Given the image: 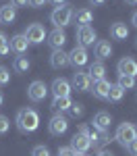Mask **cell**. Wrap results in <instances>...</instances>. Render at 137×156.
<instances>
[{"label": "cell", "mask_w": 137, "mask_h": 156, "mask_svg": "<svg viewBox=\"0 0 137 156\" xmlns=\"http://www.w3.org/2000/svg\"><path fill=\"white\" fill-rule=\"evenodd\" d=\"M15 123H17V129L21 133H33V131H37V127H39V115H37L36 108L25 106L17 112Z\"/></svg>", "instance_id": "6da1fadb"}, {"label": "cell", "mask_w": 137, "mask_h": 156, "mask_svg": "<svg viewBox=\"0 0 137 156\" xmlns=\"http://www.w3.org/2000/svg\"><path fill=\"white\" fill-rule=\"evenodd\" d=\"M50 21L54 23V27L64 29L67 25H71V21H73V9H71L69 4H60V6H56L54 11L50 12Z\"/></svg>", "instance_id": "7a4b0ae2"}, {"label": "cell", "mask_w": 137, "mask_h": 156, "mask_svg": "<svg viewBox=\"0 0 137 156\" xmlns=\"http://www.w3.org/2000/svg\"><path fill=\"white\" fill-rule=\"evenodd\" d=\"M71 148H73V152H83V154H87V150L91 148V142H89V127H87V125H81V127L77 129V133L71 137Z\"/></svg>", "instance_id": "3957f363"}, {"label": "cell", "mask_w": 137, "mask_h": 156, "mask_svg": "<svg viewBox=\"0 0 137 156\" xmlns=\"http://www.w3.org/2000/svg\"><path fill=\"white\" fill-rule=\"evenodd\" d=\"M137 137V129L135 125H131V123H121L118 127H116V133H114V140L118 142V144L127 148V146L131 144L133 140Z\"/></svg>", "instance_id": "277c9868"}, {"label": "cell", "mask_w": 137, "mask_h": 156, "mask_svg": "<svg viewBox=\"0 0 137 156\" xmlns=\"http://www.w3.org/2000/svg\"><path fill=\"white\" fill-rule=\"evenodd\" d=\"M77 46H94L96 42H98V34H96V29L91 27V25H81V27H77Z\"/></svg>", "instance_id": "5b68a950"}, {"label": "cell", "mask_w": 137, "mask_h": 156, "mask_svg": "<svg viewBox=\"0 0 137 156\" xmlns=\"http://www.w3.org/2000/svg\"><path fill=\"white\" fill-rule=\"evenodd\" d=\"M23 36L27 37L29 44H42V42H46L48 31H46V27H44L42 23H31V25H27V29H25Z\"/></svg>", "instance_id": "8992f818"}, {"label": "cell", "mask_w": 137, "mask_h": 156, "mask_svg": "<svg viewBox=\"0 0 137 156\" xmlns=\"http://www.w3.org/2000/svg\"><path fill=\"white\" fill-rule=\"evenodd\" d=\"M69 129V119L62 115V112H56L48 123V131L50 135H54V137H58V135H64Z\"/></svg>", "instance_id": "52a82bcc"}, {"label": "cell", "mask_w": 137, "mask_h": 156, "mask_svg": "<svg viewBox=\"0 0 137 156\" xmlns=\"http://www.w3.org/2000/svg\"><path fill=\"white\" fill-rule=\"evenodd\" d=\"M46 96H48V85L44 83V81L36 79V81L29 83V87H27V98L31 102H42V100H46Z\"/></svg>", "instance_id": "ba28073f"}, {"label": "cell", "mask_w": 137, "mask_h": 156, "mask_svg": "<svg viewBox=\"0 0 137 156\" xmlns=\"http://www.w3.org/2000/svg\"><path fill=\"white\" fill-rule=\"evenodd\" d=\"M71 87H73L75 92H89V90H91V79H89V75H87L85 71H81V69H75L73 79H71Z\"/></svg>", "instance_id": "9c48e42d"}, {"label": "cell", "mask_w": 137, "mask_h": 156, "mask_svg": "<svg viewBox=\"0 0 137 156\" xmlns=\"http://www.w3.org/2000/svg\"><path fill=\"white\" fill-rule=\"evenodd\" d=\"M87 60H89V54H87V48H83V46H75V48L69 52V65H73L75 69L85 67Z\"/></svg>", "instance_id": "30bf717a"}, {"label": "cell", "mask_w": 137, "mask_h": 156, "mask_svg": "<svg viewBox=\"0 0 137 156\" xmlns=\"http://www.w3.org/2000/svg\"><path fill=\"white\" fill-rule=\"evenodd\" d=\"M50 92H52V96H54V98H67V96H71L73 87H71V81H67V79L58 77V79H54V81H52Z\"/></svg>", "instance_id": "8fae6325"}, {"label": "cell", "mask_w": 137, "mask_h": 156, "mask_svg": "<svg viewBox=\"0 0 137 156\" xmlns=\"http://www.w3.org/2000/svg\"><path fill=\"white\" fill-rule=\"evenodd\" d=\"M46 42L52 46V50H62V46L67 44V34H64V29L54 27L48 36H46Z\"/></svg>", "instance_id": "7c38bea8"}, {"label": "cell", "mask_w": 137, "mask_h": 156, "mask_svg": "<svg viewBox=\"0 0 137 156\" xmlns=\"http://www.w3.org/2000/svg\"><path fill=\"white\" fill-rule=\"evenodd\" d=\"M116 69H118V75H129V77H137V60L133 58V56H125V58L118 60Z\"/></svg>", "instance_id": "4fadbf2b"}, {"label": "cell", "mask_w": 137, "mask_h": 156, "mask_svg": "<svg viewBox=\"0 0 137 156\" xmlns=\"http://www.w3.org/2000/svg\"><path fill=\"white\" fill-rule=\"evenodd\" d=\"M89 142L94 150H102L106 144H110V135L108 131H98V129H91L89 131Z\"/></svg>", "instance_id": "5bb4252c"}, {"label": "cell", "mask_w": 137, "mask_h": 156, "mask_svg": "<svg viewBox=\"0 0 137 156\" xmlns=\"http://www.w3.org/2000/svg\"><path fill=\"white\" fill-rule=\"evenodd\" d=\"M91 125H94V129H98V131H108L110 125H112V117L106 112V110H100V112L94 115Z\"/></svg>", "instance_id": "9a60e30c"}, {"label": "cell", "mask_w": 137, "mask_h": 156, "mask_svg": "<svg viewBox=\"0 0 137 156\" xmlns=\"http://www.w3.org/2000/svg\"><path fill=\"white\" fill-rule=\"evenodd\" d=\"M9 46H11V50L15 52V54H19V56H21V54H25V52L29 50V46H31V44L27 42V37H25L23 34H17V36L11 37Z\"/></svg>", "instance_id": "2e32d148"}, {"label": "cell", "mask_w": 137, "mask_h": 156, "mask_svg": "<svg viewBox=\"0 0 137 156\" xmlns=\"http://www.w3.org/2000/svg\"><path fill=\"white\" fill-rule=\"evenodd\" d=\"M50 67L52 69H64V67H69V52H64V50H52V54H50Z\"/></svg>", "instance_id": "e0dca14e"}, {"label": "cell", "mask_w": 137, "mask_h": 156, "mask_svg": "<svg viewBox=\"0 0 137 156\" xmlns=\"http://www.w3.org/2000/svg\"><path fill=\"white\" fill-rule=\"evenodd\" d=\"M94 54L98 56V60H104L106 58H110L112 56V46H110V42H106V40H98L96 44H94Z\"/></svg>", "instance_id": "ac0fdd59"}, {"label": "cell", "mask_w": 137, "mask_h": 156, "mask_svg": "<svg viewBox=\"0 0 137 156\" xmlns=\"http://www.w3.org/2000/svg\"><path fill=\"white\" fill-rule=\"evenodd\" d=\"M87 75H89L91 83H94V81H100V79H104V77H106V65H104L102 60H94V62L89 65Z\"/></svg>", "instance_id": "d6986e66"}, {"label": "cell", "mask_w": 137, "mask_h": 156, "mask_svg": "<svg viewBox=\"0 0 137 156\" xmlns=\"http://www.w3.org/2000/svg\"><path fill=\"white\" fill-rule=\"evenodd\" d=\"M110 37L112 40H118V42H123L129 37V27L127 23H121V21H116V23L110 25Z\"/></svg>", "instance_id": "ffe728a7"}, {"label": "cell", "mask_w": 137, "mask_h": 156, "mask_svg": "<svg viewBox=\"0 0 137 156\" xmlns=\"http://www.w3.org/2000/svg\"><path fill=\"white\" fill-rule=\"evenodd\" d=\"M73 21L79 27L81 25H89L94 21V12L89 11V9H79V11H73Z\"/></svg>", "instance_id": "44dd1931"}, {"label": "cell", "mask_w": 137, "mask_h": 156, "mask_svg": "<svg viewBox=\"0 0 137 156\" xmlns=\"http://www.w3.org/2000/svg\"><path fill=\"white\" fill-rule=\"evenodd\" d=\"M110 81H106V79H100V81H94V96L98 98V100H106L108 96V90H110Z\"/></svg>", "instance_id": "7402d4cb"}, {"label": "cell", "mask_w": 137, "mask_h": 156, "mask_svg": "<svg viewBox=\"0 0 137 156\" xmlns=\"http://www.w3.org/2000/svg\"><path fill=\"white\" fill-rule=\"evenodd\" d=\"M15 19H17V9L12 4H4L0 9V21L4 25H11V23H15Z\"/></svg>", "instance_id": "603a6c76"}, {"label": "cell", "mask_w": 137, "mask_h": 156, "mask_svg": "<svg viewBox=\"0 0 137 156\" xmlns=\"http://www.w3.org/2000/svg\"><path fill=\"white\" fill-rule=\"evenodd\" d=\"M71 104H73L71 96H67V98H54V100H52V110H54V112H67Z\"/></svg>", "instance_id": "cb8c5ba5"}, {"label": "cell", "mask_w": 137, "mask_h": 156, "mask_svg": "<svg viewBox=\"0 0 137 156\" xmlns=\"http://www.w3.org/2000/svg\"><path fill=\"white\" fill-rule=\"evenodd\" d=\"M12 69H15V73H27L29 69H31V62H29V58L27 56H17V58L12 60Z\"/></svg>", "instance_id": "d4e9b609"}, {"label": "cell", "mask_w": 137, "mask_h": 156, "mask_svg": "<svg viewBox=\"0 0 137 156\" xmlns=\"http://www.w3.org/2000/svg\"><path fill=\"white\" fill-rule=\"evenodd\" d=\"M123 96H125V90H121L116 83H112L110 90H108V96H106V100H108V102H114V104H118V102L123 100Z\"/></svg>", "instance_id": "484cf974"}, {"label": "cell", "mask_w": 137, "mask_h": 156, "mask_svg": "<svg viewBox=\"0 0 137 156\" xmlns=\"http://www.w3.org/2000/svg\"><path fill=\"white\" fill-rule=\"evenodd\" d=\"M116 85H118L121 90H133V87H135V77H129V75H118Z\"/></svg>", "instance_id": "4316f807"}, {"label": "cell", "mask_w": 137, "mask_h": 156, "mask_svg": "<svg viewBox=\"0 0 137 156\" xmlns=\"http://www.w3.org/2000/svg\"><path fill=\"white\" fill-rule=\"evenodd\" d=\"M9 52H11V46H9V37H6V34H2V31H0V58H4Z\"/></svg>", "instance_id": "83f0119b"}, {"label": "cell", "mask_w": 137, "mask_h": 156, "mask_svg": "<svg viewBox=\"0 0 137 156\" xmlns=\"http://www.w3.org/2000/svg\"><path fill=\"white\" fill-rule=\"evenodd\" d=\"M69 115H71V117H75V119L83 117V104H79V102H73V104L69 106Z\"/></svg>", "instance_id": "f1b7e54d"}, {"label": "cell", "mask_w": 137, "mask_h": 156, "mask_svg": "<svg viewBox=\"0 0 137 156\" xmlns=\"http://www.w3.org/2000/svg\"><path fill=\"white\" fill-rule=\"evenodd\" d=\"M9 81H11V71H9L6 67L0 65V87H4Z\"/></svg>", "instance_id": "f546056e"}, {"label": "cell", "mask_w": 137, "mask_h": 156, "mask_svg": "<svg viewBox=\"0 0 137 156\" xmlns=\"http://www.w3.org/2000/svg\"><path fill=\"white\" fill-rule=\"evenodd\" d=\"M9 129H11V121L6 119L4 115H0V135H6Z\"/></svg>", "instance_id": "4dcf8cb0"}, {"label": "cell", "mask_w": 137, "mask_h": 156, "mask_svg": "<svg viewBox=\"0 0 137 156\" xmlns=\"http://www.w3.org/2000/svg\"><path fill=\"white\" fill-rule=\"evenodd\" d=\"M31 156H50V150L46 146H36V148L31 150Z\"/></svg>", "instance_id": "1f68e13d"}, {"label": "cell", "mask_w": 137, "mask_h": 156, "mask_svg": "<svg viewBox=\"0 0 137 156\" xmlns=\"http://www.w3.org/2000/svg\"><path fill=\"white\" fill-rule=\"evenodd\" d=\"M73 148L71 146H64V148H58V156H73Z\"/></svg>", "instance_id": "d6a6232c"}, {"label": "cell", "mask_w": 137, "mask_h": 156, "mask_svg": "<svg viewBox=\"0 0 137 156\" xmlns=\"http://www.w3.org/2000/svg\"><path fill=\"white\" fill-rule=\"evenodd\" d=\"M127 152H129L131 156H137V137H135V140H133L129 146H127Z\"/></svg>", "instance_id": "836d02e7"}, {"label": "cell", "mask_w": 137, "mask_h": 156, "mask_svg": "<svg viewBox=\"0 0 137 156\" xmlns=\"http://www.w3.org/2000/svg\"><path fill=\"white\" fill-rule=\"evenodd\" d=\"M11 4L15 9H23V6H29V0H11Z\"/></svg>", "instance_id": "e575fe53"}, {"label": "cell", "mask_w": 137, "mask_h": 156, "mask_svg": "<svg viewBox=\"0 0 137 156\" xmlns=\"http://www.w3.org/2000/svg\"><path fill=\"white\" fill-rule=\"evenodd\" d=\"M48 0H29V6L31 9H39V6H44Z\"/></svg>", "instance_id": "d590c367"}, {"label": "cell", "mask_w": 137, "mask_h": 156, "mask_svg": "<svg viewBox=\"0 0 137 156\" xmlns=\"http://www.w3.org/2000/svg\"><path fill=\"white\" fill-rule=\"evenodd\" d=\"M89 4L91 6H102V4H106V0H89Z\"/></svg>", "instance_id": "8d00e7d4"}, {"label": "cell", "mask_w": 137, "mask_h": 156, "mask_svg": "<svg viewBox=\"0 0 137 156\" xmlns=\"http://www.w3.org/2000/svg\"><path fill=\"white\" fill-rule=\"evenodd\" d=\"M98 156H114V154L108 152V150H98Z\"/></svg>", "instance_id": "74e56055"}, {"label": "cell", "mask_w": 137, "mask_h": 156, "mask_svg": "<svg viewBox=\"0 0 137 156\" xmlns=\"http://www.w3.org/2000/svg\"><path fill=\"white\" fill-rule=\"evenodd\" d=\"M131 25H133V27H137V11L133 12V17H131Z\"/></svg>", "instance_id": "f35d334b"}, {"label": "cell", "mask_w": 137, "mask_h": 156, "mask_svg": "<svg viewBox=\"0 0 137 156\" xmlns=\"http://www.w3.org/2000/svg\"><path fill=\"white\" fill-rule=\"evenodd\" d=\"M52 4H56V6H60V4H67V0H50Z\"/></svg>", "instance_id": "ab89813d"}, {"label": "cell", "mask_w": 137, "mask_h": 156, "mask_svg": "<svg viewBox=\"0 0 137 156\" xmlns=\"http://www.w3.org/2000/svg\"><path fill=\"white\" fill-rule=\"evenodd\" d=\"M125 2H127L129 6H137V0H125Z\"/></svg>", "instance_id": "60d3db41"}, {"label": "cell", "mask_w": 137, "mask_h": 156, "mask_svg": "<svg viewBox=\"0 0 137 156\" xmlns=\"http://www.w3.org/2000/svg\"><path fill=\"white\" fill-rule=\"evenodd\" d=\"M73 156H87V154H83V152H75Z\"/></svg>", "instance_id": "b9f144b4"}, {"label": "cell", "mask_w": 137, "mask_h": 156, "mask_svg": "<svg viewBox=\"0 0 137 156\" xmlns=\"http://www.w3.org/2000/svg\"><path fill=\"white\" fill-rule=\"evenodd\" d=\"M2 102H4V96H2V92H0V106H2Z\"/></svg>", "instance_id": "7bdbcfd3"}, {"label": "cell", "mask_w": 137, "mask_h": 156, "mask_svg": "<svg viewBox=\"0 0 137 156\" xmlns=\"http://www.w3.org/2000/svg\"><path fill=\"white\" fill-rule=\"evenodd\" d=\"M135 44H137V40H135Z\"/></svg>", "instance_id": "ee69618b"}, {"label": "cell", "mask_w": 137, "mask_h": 156, "mask_svg": "<svg viewBox=\"0 0 137 156\" xmlns=\"http://www.w3.org/2000/svg\"><path fill=\"white\" fill-rule=\"evenodd\" d=\"M135 129H137V127H135Z\"/></svg>", "instance_id": "f6af8a7d"}]
</instances>
